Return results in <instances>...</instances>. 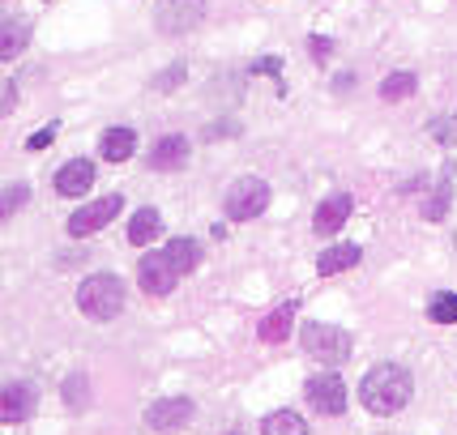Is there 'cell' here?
I'll use <instances>...</instances> for the list:
<instances>
[{"label": "cell", "instance_id": "1", "mask_svg": "<svg viewBox=\"0 0 457 435\" xmlns=\"http://www.w3.org/2000/svg\"><path fill=\"white\" fill-rule=\"evenodd\" d=\"M410 393H414V385H410V371H407V367H398V362H376V367H372V371L360 380L363 410L381 414V418L407 410Z\"/></svg>", "mask_w": 457, "mask_h": 435}, {"label": "cell", "instance_id": "2", "mask_svg": "<svg viewBox=\"0 0 457 435\" xmlns=\"http://www.w3.org/2000/svg\"><path fill=\"white\" fill-rule=\"evenodd\" d=\"M77 308L90 316V320H116L124 312V282L116 273H95L77 286Z\"/></svg>", "mask_w": 457, "mask_h": 435}, {"label": "cell", "instance_id": "3", "mask_svg": "<svg viewBox=\"0 0 457 435\" xmlns=\"http://www.w3.org/2000/svg\"><path fill=\"white\" fill-rule=\"evenodd\" d=\"M299 346H304V355L316 362H325V367H337V362L351 359V333L346 329H337V324H325V320H304V329H299Z\"/></svg>", "mask_w": 457, "mask_h": 435}, {"label": "cell", "instance_id": "4", "mask_svg": "<svg viewBox=\"0 0 457 435\" xmlns=\"http://www.w3.org/2000/svg\"><path fill=\"white\" fill-rule=\"evenodd\" d=\"M265 205H269V184H265V179H257V175H244V179H236V184H231V193H227V201H222V210H227V218H231V222L261 218Z\"/></svg>", "mask_w": 457, "mask_h": 435}, {"label": "cell", "instance_id": "5", "mask_svg": "<svg viewBox=\"0 0 457 435\" xmlns=\"http://www.w3.org/2000/svg\"><path fill=\"white\" fill-rule=\"evenodd\" d=\"M205 22V0H159L154 9V26L163 34H189Z\"/></svg>", "mask_w": 457, "mask_h": 435}, {"label": "cell", "instance_id": "6", "mask_svg": "<svg viewBox=\"0 0 457 435\" xmlns=\"http://www.w3.org/2000/svg\"><path fill=\"white\" fill-rule=\"evenodd\" d=\"M120 210H124V201L116 193H107L103 201H90V205H81V210L69 218V235H73V240H86V235L103 231V226L120 214Z\"/></svg>", "mask_w": 457, "mask_h": 435}, {"label": "cell", "instance_id": "7", "mask_svg": "<svg viewBox=\"0 0 457 435\" xmlns=\"http://www.w3.org/2000/svg\"><path fill=\"white\" fill-rule=\"evenodd\" d=\"M304 393H308V406H313L316 414H342L346 410V385H342V376H334V371H321V376H313L308 385H304Z\"/></svg>", "mask_w": 457, "mask_h": 435}, {"label": "cell", "instance_id": "8", "mask_svg": "<svg viewBox=\"0 0 457 435\" xmlns=\"http://www.w3.org/2000/svg\"><path fill=\"white\" fill-rule=\"evenodd\" d=\"M197 406L189 397H163V401H154L150 410H145V423H150V431H180V427H189L193 423Z\"/></svg>", "mask_w": 457, "mask_h": 435}, {"label": "cell", "instance_id": "9", "mask_svg": "<svg viewBox=\"0 0 457 435\" xmlns=\"http://www.w3.org/2000/svg\"><path fill=\"white\" fill-rule=\"evenodd\" d=\"M137 278H142L145 294H171L175 290V282H180V273H175V265L167 261V252H145L142 265H137Z\"/></svg>", "mask_w": 457, "mask_h": 435}, {"label": "cell", "instance_id": "10", "mask_svg": "<svg viewBox=\"0 0 457 435\" xmlns=\"http://www.w3.org/2000/svg\"><path fill=\"white\" fill-rule=\"evenodd\" d=\"M35 406H39V388L26 385V380H18V385H9L0 393V418H4L9 427L26 423V418L35 414Z\"/></svg>", "mask_w": 457, "mask_h": 435}, {"label": "cell", "instance_id": "11", "mask_svg": "<svg viewBox=\"0 0 457 435\" xmlns=\"http://www.w3.org/2000/svg\"><path fill=\"white\" fill-rule=\"evenodd\" d=\"M51 184H56L60 196H86L90 184H95V163H90V158H73V163H65V167L56 171Z\"/></svg>", "mask_w": 457, "mask_h": 435}, {"label": "cell", "instance_id": "12", "mask_svg": "<svg viewBox=\"0 0 457 435\" xmlns=\"http://www.w3.org/2000/svg\"><path fill=\"white\" fill-rule=\"evenodd\" d=\"M184 163H189V137L184 133H167L150 149V167L154 171H180Z\"/></svg>", "mask_w": 457, "mask_h": 435}, {"label": "cell", "instance_id": "13", "mask_svg": "<svg viewBox=\"0 0 457 435\" xmlns=\"http://www.w3.org/2000/svg\"><path fill=\"white\" fill-rule=\"evenodd\" d=\"M351 210H355V201H351V193H334V196H325V201L316 205V218H313L316 235H334V231H342V222L351 218Z\"/></svg>", "mask_w": 457, "mask_h": 435}, {"label": "cell", "instance_id": "14", "mask_svg": "<svg viewBox=\"0 0 457 435\" xmlns=\"http://www.w3.org/2000/svg\"><path fill=\"white\" fill-rule=\"evenodd\" d=\"M363 256L360 243H337V248H325L321 256H316V273L321 278H334V273H346V269H355Z\"/></svg>", "mask_w": 457, "mask_h": 435}, {"label": "cell", "instance_id": "15", "mask_svg": "<svg viewBox=\"0 0 457 435\" xmlns=\"http://www.w3.org/2000/svg\"><path fill=\"white\" fill-rule=\"evenodd\" d=\"M133 149H137V133H133V128H107V133L98 137L103 163H128Z\"/></svg>", "mask_w": 457, "mask_h": 435}, {"label": "cell", "instance_id": "16", "mask_svg": "<svg viewBox=\"0 0 457 435\" xmlns=\"http://www.w3.org/2000/svg\"><path fill=\"white\" fill-rule=\"evenodd\" d=\"M159 235H163V214H159V210H150V205L137 210L133 222H128V243H133V248H145V243H154Z\"/></svg>", "mask_w": 457, "mask_h": 435}, {"label": "cell", "instance_id": "17", "mask_svg": "<svg viewBox=\"0 0 457 435\" xmlns=\"http://www.w3.org/2000/svg\"><path fill=\"white\" fill-rule=\"evenodd\" d=\"M290 320H295V303H283V308H274V312H269L261 324H257V338H261L265 346H278V341H287Z\"/></svg>", "mask_w": 457, "mask_h": 435}, {"label": "cell", "instance_id": "18", "mask_svg": "<svg viewBox=\"0 0 457 435\" xmlns=\"http://www.w3.org/2000/svg\"><path fill=\"white\" fill-rule=\"evenodd\" d=\"M163 252H167V261L175 265V273H180V278H184V273H193V269L201 265V243L184 240V235H180V240H171Z\"/></svg>", "mask_w": 457, "mask_h": 435}, {"label": "cell", "instance_id": "19", "mask_svg": "<svg viewBox=\"0 0 457 435\" xmlns=\"http://www.w3.org/2000/svg\"><path fill=\"white\" fill-rule=\"evenodd\" d=\"M261 435H308V423L295 410H274L261 423Z\"/></svg>", "mask_w": 457, "mask_h": 435}, {"label": "cell", "instance_id": "20", "mask_svg": "<svg viewBox=\"0 0 457 435\" xmlns=\"http://www.w3.org/2000/svg\"><path fill=\"white\" fill-rule=\"evenodd\" d=\"M449 205H453V184L445 179V184H432V193H428V201L419 205V214L428 218V222H440V218L449 214Z\"/></svg>", "mask_w": 457, "mask_h": 435}, {"label": "cell", "instance_id": "21", "mask_svg": "<svg viewBox=\"0 0 457 435\" xmlns=\"http://www.w3.org/2000/svg\"><path fill=\"white\" fill-rule=\"evenodd\" d=\"M65 406H69L73 414H81L90 406V376H86V371H73L69 380H65Z\"/></svg>", "mask_w": 457, "mask_h": 435}, {"label": "cell", "instance_id": "22", "mask_svg": "<svg viewBox=\"0 0 457 435\" xmlns=\"http://www.w3.org/2000/svg\"><path fill=\"white\" fill-rule=\"evenodd\" d=\"M410 95H414V72L398 69L381 81V98H385V103H402V98H410Z\"/></svg>", "mask_w": 457, "mask_h": 435}, {"label": "cell", "instance_id": "23", "mask_svg": "<svg viewBox=\"0 0 457 435\" xmlns=\"http://www.w3.org/2000/svg\"><path fill=\"white\" fill-rule=\"evenodd\" d=\"M428 320H432V324H457V294H449V290L432 294V303H428Z\"/></svg>", "mask_w": 457, "mask_h": 435}, {"label": "cell", "instance_id": "24", "mask_svg": "<svg viewBox=\"0 0 457 435\" xmlns=\"http://www.w3.org/2000/svg\"><path fill=\"white\" fill-rule=\"evenodd\" d=\"M26 34H30L26 26H13V22L4 26V30H0V60H13V56H22Z\"/></svg>", "mask_w": 457, "mask_h": 435}, {"label": "cell", "instance_id": "25", "mask_svg": "<svg viewBox=\"0 0 457 435\" xmlns=\"http://www.w3.org/2000/svg\"><path fill=\"white\" fill-rule=\"evenodd\" d=\"M26 205V184H9L4 196H0V218H13Z\"/></svg>", "mask_w": 457, "mask_h": 435}, {"label": "cell", "instance_id": "26", "mask_svg": "<svg viewBox=\"0 0 457 435\" xmlns=\"http://www.w3.org/2000/svg\"><path fill=\"white\" fill-rule=\"evenodd\" d=\"M432 141L440 145H457V116H440V120H432Z\"/></svg>", "mask_w": 457, "mask_h": 435}, {"label": "cell", "instance_id": "27", "mask_svg": "<svg viewBox=\"0 0 457 435\" xmlns=\"http://www.w3.org/2000/svg\"><path fill=\"white\" fill-rule=\"evenodd\" d=\"M184 77H189L184 65H171V69H163L159 77H154V90H180V86H184Z\"/></svg>", "mask_w": 457, "mask_h": 435}, {"label": "cell", "instance_id": "28", "mask_svg": "<svg viewBox=\"0 0 457 435\" xmlns=\"http://www.w3.org/2000/svg\"><path fill=\"white\" fill-rule=\"evenodd\" d=\"M56 133H60V124H48V128H39V133H35V137L26 141V149H30V154H39V149H48V145L56 141Z\"/></svg>", "mask_w": 457, "mask_h": 435}, {"label": "cell", "instance_id": "29", "mask_svg": "<svg viewBox=\"0 0 457 435\" xmlns=\"http://www.w3.org/2000/svg\"><path fill=\"white\" fill-rule=\"evenodd\" d=\"M308 48H313L316 60H329V51H334V39H325V34H313V39H308Z\"/></svg>", "mask_w": 457, "mask_h": 435}, {"label": "cell", "instance_id": "30", "mask_svg": "<svg viewBox=\"0 0 457 435\" xmlns=\"http://www.w3.org/2000/svg\"><path fill=\"white\" fill-rule=\"evenodd\" d=\"M18 103V81H4V95H0V116H9Z\"/></svg>", "mask_w": 457, "mask_h": 435}, {"label": "cell", "instance_id": "31", "mask_svg": "<svg viewBox=\"0 0 457 435\" xmlns=\"http://www.w3.org/2000/svg\"><path fill=\"white\" fill-rule=\"evenodd\" d=\"M278 69H283L278 60H257V72H278Z\"/></svg>", "mask_w": 457, "mask_h": 435}, {"label": "cell", "instance_id": "32", "mask_svg": "<svg viewBox=\"0 0 457 435\" xmlns=\"http://www.w3.org/2000/svg\"><path fill=\"white\" fill-rule=\"evenodd\" d=\"M236 435H240V431H236Z\"/></svg>", "mask_w": 457, "mask_h": 435}]
</instances>
